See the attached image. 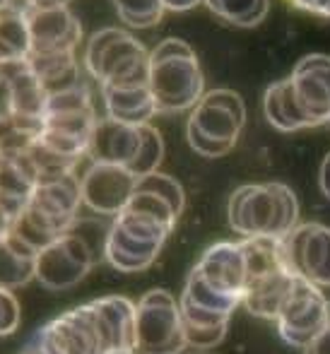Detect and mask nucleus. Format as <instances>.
Masks as SVG:
<instances>
[{
	"label": "nucleus",
	"instance_id": "nucleus-16",
	"mask_svg": "<svg viewBox=\"0 0 330 354\" xmlns=\"http://www.w3.org/2000/svg\"><path fill=\"white\" fill-rule=\"evenodd\" d=\"M94 268V251L89 241L77 232H66L37 251L34 277L46 289L61 292L75 287Z\"/></svg>",
	"mask_w": 330,
	"mask_h": 354
},
{
	"label": "nucleus",
	"instance_id": "nucleus-10",
	"mask_svg": "<svg viewBox=\"0 0 330 354\" xmlns=\"http://www.w3.org/2000/svg\"><path fill=\"white\" fill-rule=\"evenodd\" d=\"M89 157L121 164L140 178L157 171L164 157V140L149 123H123L111 116L99 118L89 142Z\"/></svg>",
	"mask_w": 330,
	"mask_h": 354
},
{
	"label": "nucleus",
	"instance_id": "nucleus-28",
	"mask_svg": "<svg viewBox=\"0 0 330 354\" xmlns=\"http://www.w3.org/2000/svg\"><path fill=\"white\" fill-rule=\"evenodd\" d=\"M200 0H164V8L174 10V12H183V10H191L196 8Z\"/></svg>",
	"mask_w": 330,
	"mask_h": 354
},
{
	"label": "nucleus",
	"instance_id": "nucleus-24",
	"mask_svg": "<svg viewBox=\"0 0 330 354\" xmlns=\"http://www.w3.org/2000/svg\"><path fill=\"white\" fill-rule=\"evenodd\" d=\"M19 212H22V207H19L17 203H12L5 196H0V236H5V234L15 227Z\"/></svg>",
	"mask_w": 330,
	"mask_h": 354
},
{
	"label": "nucleus",
	"instance_id": "nucleus-5",
	"mask_svg": "<svg viewBox=\"0 0 330 354\" xmlns=\"http://www.w3.org/2000/svg\"><path fill=\"white\" fill-rule=\"evenodd\" d=\"M29 51L27 61L46 92H58L77 82L75 48L82 39V27L63 0H29L27 10Z\"/></svg>",
	"mask_w": 330,
	"mask_h": 354
},
{
	"label": "nucleus",
	"instance_id": "nucleus-13",
	"mask_svg": "<svg viewBox=\"0 0 330 354\" xmlns=\"http://www.w3.org/2000/svg\"><path fill=\"white\" fill-rule=\"evenodd\" d=\"M48 92L27 58L0 63V123L24 138L42 128Z\"/></svg>",
	"mask_w": 330,
	"mask_h": 354
},
{
	"label": "nucleus",
	"instance_id": "nucleus-22",
	"mask_svg": "<svg viewBox=\"0 0 330 354\" xmlns=\"http://www.w3.org/2000/svg\"><path fill=\"white\" fill-rule=\"evenodd\" d=\"M121 22L133 29H147L159 24L164 15V0H111Z\"/></svg>",
	"mask_w": 330,
	"mask_h": 354
},
{
	"label": "nucleus",
	"instance_id": "nucleus-17",
	"mask_svg": "<svg viewBox=\"0 0 330 354\" xmlns=\"http://www.w3.org/2000/svg\"><path fill=\"white\" fill-rule=\"evenodd\" d=\"M282 253L297 277L330 287V227L318 222L297 224L282 239Z\"/></svg>",
	"mask_w": 330,
	"mask_h": 354
},
{
	"label": "nucleus",
	"instance_id": "nucleus-6",
	"mask_svg": "<svg viewBox=\"0 0 330 354\" xmlns=\"http://www.w3.org/2000/svg\"><path fill=\"white\" fill-rule=\"evenodd\" d=\"M265 118L282 133L316 128L330 121V56L309 53L289 77L265 89Z\"/></svg>",
	"mask_w": 330,
	"mask_h": 354
},
{
	"label": "nucleus",
	"instance_id": "nucleus-4",
	"mask_svg": "<svg viewBox=\"0 0 330 354\" xmlns=\"http://www.w3.org/2000/svg\"><path fill=\"white\" fill-rule=\"evenodd\" d=\"M99 118L89 89L75 82L48 94L39 133L27 142V154L39 178L75 171L89 154V142Z\"/></svg>",
	"mask_w": 330,
	"mask_h": 354
},
{
	"label": "nucleus",
	"instance_id": "nucleus-12",
	"mask_svg": "<svg viewBox=\"0 0 330 354\" xmlns=\"http://www.w3.org/2000/svg\"><path fill=\"white\" fill-rule=\"evenodd\" d=\"M244 123H246L244 99L232 89H212L198 99L188 116V145L208 159L224 157L234 149Z\"/></svg>",
	"mask_w": 330,
	"mask_h": 354
},
{
	"label": "nucleus",
	"instance_id": "nucleus-2",
	"mask_svg": "<svg viewBox=\"0 0 330 354\" xmlns=\"http://www.w3.org/2000/svg\"><path fill=\"white\" fill-rule=\"evenodd\" d=\"M246 289L241 243L217 241L200 256L178 299L188 347L210 350L227 335L229 318Z\"/></svg>",
	"mask_w": 330,
	"mask_h": 354
},
{
	"label": "nucleus",
	"instance_id": "nucleus-8",
	"mask_svg": "<svg viewBox=\"0 0 330 354\" xmlns=\"http://www.w3.org/2000/svg\"><path fill=\"white\" fill-rule=\"evenodd\" d=\"M227 217L244 239H284L299 224V201L284 183H248L232 193Z\"/></svg>",
	"mask_w": 330,
	"mask_h": 354
},
{
	"label": "nucleus",
	"instance_id": "nucleus-1",
	"mask_svg": "<svg viewBox=\"0 0 330 354\" xmlns=\"http://www.w3.org/2000/svg\"><path fill=\"white\" fill-rule=\"evenodd\" d=\"M183 205L186 196L176 178L159 171L140 176L128 203L113 214L104 241L111 268L121 272L147 270L176 227Z\"/></svg>",
	"mask_w": 330,
	"mask_h": 354
},
{
	"label": "nucleus",
	"instance_id": "nucleus-31",
	"mask_svg": "<svg viewBox=\"0 0 330 354\" xmlns=\"http://www.w3.org/2000/svg\"><path fill=\"white\" fill-rule=\"evenodd\" d=\"M63 3H70V0H63Z\"/></svg>",
	"mask_w": 330,
	"mask_h": 354
},
{
	"label": "nucleus",
	"instance_id": "nucleus-23",
	"mask_svg": "<svg viewBox=\"0 0 330 354\" xmlns=\"http://www.w3.org/2000/svg\"><path fill=\"white\" fill-rule=\"evenodd\" d=\"M19 326V304L10 289H0V337Z\"/></svg>",
	"mask_w": 330,
	"mask_h": 354
},
{
	"label": "nucleus",
	"instance_id": "nucleus-14",
	"mask_svg": "<svg viewBox=\"0 0 330 354\" xmlns=\"http://www.w3.org/2000/svg\"><path fill=\"white\" fill-rule=\"evenodd\" d=\"M188 350L178 301L167 289H152L135 304L133 354H183Z\"/></svg>",
	"mask_w": 330,
	"mask_h": 354
},
{
	"label": "nucleus",
	"instance_id": "nucleus-30",
	"mask_svg": "<svg viewBox=\"0 0 330 354\" xmlns=\"http://www.w3.org/2000/svg\"><path fill=\"white\" fill-rule=\"evenodd\" d=\"M183 354H210L208 350H196V347H191V352H183Z\"/></svg>",
	"mask_w": 330,
	"mask_h": 354
},
{
	"label": "nucleus",
	"instance_id": "nucleus-21",
	"mask_svg": "<svg viewBox=\"0 0 330 354\" xmlns=\"http://www.w3.org/2000/svg\"><path fill=\"white\" fill-rule=\"evenodd\" d=\"M212 15L237 27H256L265 19L270 0H203Z\"/></svg>",
	"mask_w": 330,
	"mask_h": 354
},
{
	"label": "nucleus",
	"instance_id": "nucleus-7",
	"mask_svg": "<svg viewBox=\"0 0 330 354\" xmlns=\"http://www.w3.org/2000/svg\"><path fill=\"white\" fill-rule=\"evenodd\" d=\"M80 205L82 191L75 171L39 178L12 229L32 246L42 248L44 243L73 229Z\"/></svg>",
	"mask_w": 330,
	"mask_h": 354
},
{
	"label": "nucleus",
	"instance_id": "nucleus-25",
	"mask_svg": "<svg viewBox=\"0 0 330 354\" xmlns=\"http://www.w3.org/2000/svg\"><path fill=\"white\" fill-rule=\"evenodd\" d=\"M294 8L304 10V12L321 15V17H330V0H289Z\"/></svg>",
	"mask_w": 330,
	"mask_h": 354
},
{
	"label": "nucleus",
	"instance_id": "nucleus-18",
	"mask_svg": "<svg viewBox=\"0 0 330 354\" xmlns=\"http://www.w3.org/2000/svg\"><path fill=\"white\" fill-rule=\"evenodd\" d=\"M135 181L138 178L128 171L121 164L111 162H97L92 159V164L87 167L84 176L80 178V191H82V203L97 214H113L121 212V207L131 198Z\"/></svg>",
	"mask_w": 330,
	"mask_h": 354
},
{
	"label": "nucleus",
	"instance_id": "nucleus-11",
	"mask_svg": "<svg viewBox=\"0 0 330 354\" xmlns=\"http://www.w3.org/2000/svg\"><path fill=\"white\" fill-rule=\"evenodd\" d=\"M84 66L102 89H128L149 84V53L123 29H99L84 51Z\"/></svg>",
	"mask_w": 330,
	"mask_h": 354
},
{
	"label": "nucleus",
	"instance_id": "nucleus-3",
	"mask_svg": "<svg viewBox=\"0 0 330 354\" xmlns=\"http://www.w3.org/2000/svg\"><path fill=\"white\" fill-rule=\"evenodd\" d=\"M135 304L99 297L42 326L22 354H133Z\"/></svg>",
	"mask_w": 330,
	"mask_h": 354
},
{
	"label": "nucleus",
	"instance_id": "nucleus-27",
	"mask_svg": "<svg viewBox=\"0 0 330 354\" xmlns=\"http://www.w3.org/2000/svg\"><path fill=\"white\" fill-rule=\"evenodd\" d=\"M318 183H321V191L323 196L330 201V152L326 154V159H323L321 164V174H318Z\"/></svg>",
	"mask_w": 330,
	"mask_h": 354
},
{
	"label": "nucleus",
	"instance_id": "nucleus-15",
	"mask_svg": "<svg viewBox=\"0 0 330 354\" xmlns=\"http://www.w3.org/2000/svg\"><path fill=\"white\" fill-rule=\"evenodd\" d=\"M275 323L287 345L306 350L313 337L330 323V304L323 294V287L297 277Z\"/></svg>",
	"mask_w": 330,
	"mask_h": 354
},
{
	"label": "nucleus",
	"instance_id": "nucleus-9",
	"mask_svg": "<svg viewBox=\"0 0 330 354\" xmlns=\"http://www.w3.org/2000/svg\"><path fill=\"white\" fill-rule=\"evenodd\" d=\"M147 80L157 111H186L203 97L205 82L198 56L181 39H164L149 51Z\"/></svg>",
	"mask_w": 330,
	"mask_h": 354
},
{
	"label": "nucleus",
	"instance_id": "nucleus-20",
	"mask_svg": "<svg viewBox=\"0 0 330 354\" xmlns=\"http://www.w3.org/2000/svg\"><path fill=\"white\" fill-rule=\"evenodd\" d=\"M37 246L19 236L15 229H10L5 236H0V289L24 287L29 280H34L37 270Z\"/></svg>",
	"mask_w": 330,
	"mask_h": 354
},
{
	"label": "nucleus",
	"instance_id": "nucleus-26",
	"mask_svg": "<svg viewBox=\"0 0 330 354\" xmlns=\"http://www.w3.org/2000/svg\"><path fill=\"white\" fill-rule=\"evenodd\" d=\"M306 354H330V323L311 340L306 347Z\"/></svg>",
	"mask_w": 330,
	"mask_h": 354
},
{
	"label": "nucleus",
	"instance_id": "nucleus-29",
	"mask_svg": "<svg viewBox=\"0 0 330 354\" xmlns=\"http://www.w3.org/2000/svg\"><path fill=\"white\" fill-rule=\"evenodd\" d=\"M15 5H17V8H27L29 0H0V10H3V8H15Z\"/></svg>",
	"mask_w": 330,
	"mask_h": 354
},
{
	"label": "nucleus",
	"instance_id": "nucleus-19",
	"mask_svg": "<svg viewBox=\"0 0 330 354\" xmlns=\"http://www.w3.org/2000/svg\"><path fill=\"white\" fill-rule=\"evenodd\" d=\"M294 280H297V275H294L289 268H277V270L248 277L241 304L253 316L275 321L277 313L282 311L289 292H292Z\"/></svg>",
	"mask_w": 330,
	"mask_h": 354
}]
</instances>
